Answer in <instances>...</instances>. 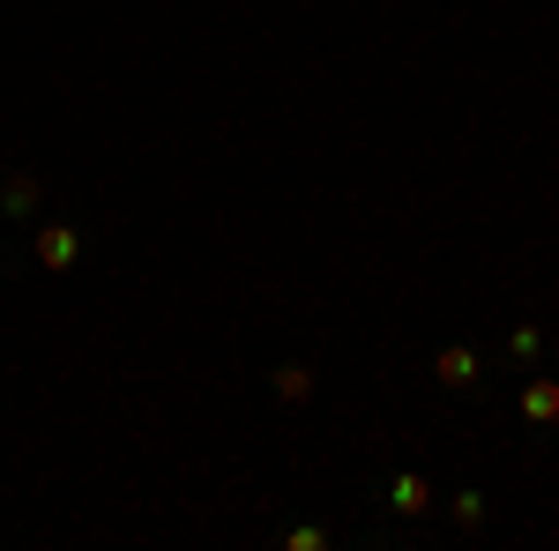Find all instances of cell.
<instances>
[{
  "label": "cell",
  "instance_id": "obj_1",
  "mask_svg": "<svg viewBox=\"0 0 559 551\" xmlns=\"http://www.w3.org/2000/svg\"><path fill=\"white\" fill-rule=\"evenodd\" d=\"M31 254H38V268H52V276H68V268H75V254H83V239H75L68 224H45L38 239H31Z\"/></svg>",
  "mask_w": 559,
  "mask_h": 551
},
{
  "label": "cell",
  "instance_id": "obj_2",
  "mask_svg": "<svg viewBox=\"0 0 559 551\" xmlns=\"http://www.w3.org/2000/svg\"><path fill=\"white\" fill-rule=\"evenodd\" d=\"M388 507L403 514V522H411V514H426V507H432L426 469H395V477H388Z\"/></svg>",
  "mask_w": 559,
  "mask_h": 551
},
{
  "label": "cell",
  "instance_id": "obj_3",
  "mask_svg": "<svg viewBox=\"0 0 559 551\" xmlns=\"http://www.w3.org/2000/svg\"><path fill=\"white\" fill-rule=\"evenodd\" d=\"M45 202V179L38 171H8V179H0V209L8 216H31Z\"/></svg>",
  "mask_w": 559,
  "mask_h": 551
},
{
  "label": "cell",
  "instance_id": "obj_4",
  "mask_svg": "<svg viewBox=\"0 0 559 551\" xmlns=\"http://www.w3.org/2000/svg\"><path fill=\"white\" fill-rule=\"evenodd\" d=\"M432 381H440V387H471L477 381V350H471V343H448V350L432 358Z\"/></svg>",
  "mask_w": 559,
  "mask_h": 551
},
{
  "label": "cell",
  "instance_id": "obj_5",
  "mask_svg": "<svg viewBox=\"0 0 559 551\" xmlns=\"http://www.w3.org/2000/svg\"><path fill=\"white\" fill-rule=\"evenodd\" d=\"M522 418L530 424H559V381H522Z\"/></svg>",
  "mask_w": 559,
  "mask_h": 551
},
{
  "label": "cell",
  "instance_id": "obj_6",
  "mask_svg": "<svg viewBox=\"0 0 559 551\" xmlns=\"http://www.w3.org/2000/svg\"><path fill=\"white\" fill-rule=\"evenodd\" d=\"M269 387H276V403H306V395H313V373H306V366H276Z\"/></svg>",
  "mask_w": 559,
  "mask_h": 551
},
{
  "label": "cell",
  "instance_id": "obj_7",
  "mask_svg": "<svg viewBox=\"0 0 559 551\" xmlns=\"http://www.w3.org/2000/svg\"><path fill=\"white\" fill-rule=\"evenodd\" d=\"M537 350H545V336H537V328H515V336H508V358H515V366H530Z\"/></svg>",
  "mask_w": 559,
  "mask_h": 551
},
{
  "label": "cell",
  "instance_id": "obj_8",
  "mask_svg": "<svg viewBox=\"0 0 559 551\" xmlns=\"http://www.w3.org/2000/svg\"><path fill=\"white\" fill-rule=\"evenodd\" d=\"M485 522V500L477 492H455V529H477Z\"/></svg>",
  "mask_w": 559,
  "mask_h": 551
},
{
  "label": "cell",
  "instance_id": "obj_9",
  "mask_svg": "<svg viewBox=\"0 0 559 551\" xmlns=\"http://www.w3.org/2000/svg\"><path fill=\"white\" fill-rule=\"evenodd\" d=\"M284 544H292V551H329V529H292Z\"/></svg>",
  "mask_w": 559,
  "mask_h": 551
}]
</instances>
